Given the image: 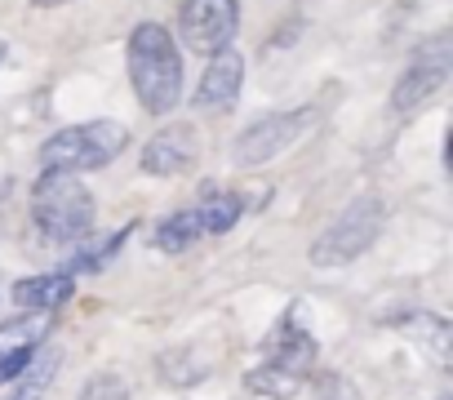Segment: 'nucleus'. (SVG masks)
<instances>
[{"instance_id":"1","label":"nucleus","mask_w":453,"mask_h":400,"mask_svg":"<svg viewBox=\"0 0 453 400\" xmlns=\"http://www.w3.org/2000/svg\"><path fill=\"white\" fill-rule=\"evenodd\" d=\"M129 85L142 112L169 116L182 103V50L160 23H138L129 36Z\"/></svg>"},{"instance_id":"2","label":"nucleus","mask_w":453,"mask_h":400,"mask_svg":"<svg viewBox=\"0 0 453 400\" xmlns=\"http://www.w3.org/2000/svg\"><path fill=\"white\" fill-rule=\"evenodd\" d=\"M32 219L45 232V241H81L94 227V196L81 182V173L45 169L32 187Z\"/></svg>"},{"instance_id":"3","label":"nucleus","mask_w":453,"mask_h":400,"mask_svg":"<svg viewBox=\"0 0 453 400\" xmlns=\"http://www.w3.org/2000/svg\"><path fill=\"white\" fill-rule=\"evenodd\" d=\"M125 147H129V129L120 120H89V125L58 129L41 147V160L45 169H58V173H85V169L111 165Z\"/></svg>"},{"instance_id":"4","label":"nucleus","mask_w":453,"mask_h":400,"mask_svg":"<svg viewBox=\"0 0 453 400\" xmlns=\"http://www.w3.org/2000/svg\"><path fill=\"white\" fill-rule=\"evenodd\" d=\"M382 223H387V205H382V200L378 196H356L351 205L325 227V236L311 245V263L316 267H338V263L360 258L378 241Z\"/></svg>"},{"instance_id":"5","label":"nucleus","mask_w":453,"mask_h":400,"mask_svg":"<svg viewBox=\"0 0 453 400\" xmlns=\"http://www.w3.org/2000/svg\"><path fill=\"white\" fill-rule=\"evenodd\" d=\"M236 23H241V0H182L178 10L182 45L200 58H213L218 50L232 45Z\"/></svg>"},{"instance_id":"6","label":"nucleus","mask_w":453,"mask_h":400,"mask_svg":"<svg viewBox=\"0 0 453 400\" xmlns=\"http://www.w3.org/2000/svg\"><path fill=\"white\" fill-rule=\"evenodd\" d=\"M316 116L307 112V107H298V112H280V116H263V120H254L241 138H236V165H263V160H272V156H280L307 125H311Z\"/></svg>"},{"instance_id":"7","label":"nucleus","mask_w":453,"mask_h":400,"mask_svg":"<svg viewBox=\"0 0 453 400\" xmlns=\"http://www.w3.org/2000/svg\"><path fill=\"white\" fill-rule=\"evenodd\" d=\"M444 81H449V50H444V45H435V50L418 54V63L395 81V89H391V107H395L400 116H409V112L426 107V103L440 94V85H444Z\"/></svg>"},{"instance_id":"8","label":"nucleus","mask_w":453,"mask_h":400,"mask_svg":"<svg viewBox=\"0 0 453 400\" xmlns=\"http://www.w3.org/2000/svg\"><path fill=\"white\" fill-rule=\"evenodd\" d=\"M241 85H245V58H241V50L226 45L204 63V76H200L191 103L200 112H222V107H232L241 98Z\"/></svg>"},{"instance_id":"9","label":"nucleus","mask_w":453,"mask_h":400,"mask_svg":"<svg viewBox=\"0 0 453 400\" xmlns=\"http://www.w3.org/2000/svg\"><path fill=\"white\" fill-rule=\"evenodd\" d=\"M191 160H196L191 134L178 129V125H173V129H160V134L142 147V169L156 173V178H178V173L191 169Z\"/></svg>"},{"instance_id":"10","label":"nucleus","mask_w":453,"mask_h":400,"mask_svg":"<svg viewBox=\"0 0 453 400\" xmlns=\"http://www.w3.org/2000/svg\"><path fill=\"white\" fill-rule=\"evenodd\" d=\"M267 351H272L267 365H276V369H285V373H294V378H307L311 365H316V342H311V334H303L294 320H280V325H276V334L267 338Z\"/></svg>"},{"instance_id":"11","label":"nucleus","mask_w":453,"mask_h":400,"mask_svg":"<svg viewBox=\"0 0 453 400\" xmlns=\"http://www.w3.org/2000/svg\"><path fill=\"white\" fill-rule=\"evenodd\" d=\"M76 281L67 272H50V276H27L14 285V303L23 312H58L67 298H72Z\"/></svg>"},{"instance_id":"12","label":"nucleus","mask_w":453,"mask_h":400,"mask_svg":"<svg viewBox=\"0 0 453 400\" xmlns=\"http://www.w3.org/2000/svg\"><path fill=\"white\" fill-rule=\"evenodd\" d=\"M58 365H63V351H58V347H45V351H36V356H32V365L19 373V387H14L5 400H41V396L54 387V373H58Z\"/></svg>"},{"instance_id":"13","label":"nucleus","mask_w":453,"mask_h":400,"mask_svg":"<svg viewBox=\"0 0 453 400\" xmlns=\"http://www.w3.org/2000/svg\"><path fill=\"white\" fill-rule=\"evenodd\" d=\"M241 214H245V200L236 196V191H204V200H200V210H196V219H200V227L204 232H213V236H222V232H232L236 223H241Z\"/></svg>"},{"instance_id":"14","label":"nucleus","mask_w":453,"mask_h":400,"mask_svg":"<svg viewBox=\"0 0 453 400\" xmlns=\"http://www.w3.org/2000/svg\"><path fill=\"white\" fill-rule=\"evenodd\" d=\"M200 236H204V227H200L196 210H182V214H169V219L156 227V250H165V254H182V250L196 245Z\"/></svg>"},{"instance_id":"15","label":"nucleus","mask_w":453,"mask_h":400,"mask_svg":"<svg viewBox=\"0 0 453 400\" xmlns=\"http://www.w3.org/2000/svg\"><path fill=\"white\" fill-rule=\"evenodd\" d=\"M303 382H307V378H294V373H285V369H276V365H263V369L250 373V391H258V396H276V400L298 396Z\"/></svg>"},{"instance_id":"16","label":"nucleus","mask_w":453,"mask_h":400,"mask_svg":"<svg viewBox=\"0 0 453 400\" xmlns=\"http://www.w3.org/2000/svg\"><path fill=\"white\" fill-rule=\"evenodd\" d=\"M404 329H409V338H413V342H426V347H431V356H435L440 365L449 360V325H444L440 316H413Z\"/></svg>"},{"instance_id":"17","label":"nucleus","mask_w":453,"mask_h":400,"mask_svg":"<svg viewBox=\"0 0 453 400\" xmlns=\"http://www.w3.org/2000/svg\"><path fill=\"white\" fill-rule=\"evenodd\" d=\"M81 400H129V382L120 373H98V378L85 382Z\"/></svg>"},{"instance_id":"18","label":"nucleus","mask_w":453,"mask_h":400,"mask_svg":"<svg viewBox=\"0 0 453 400\" xmlns=\"http://www.w3.org/2000/svg\"><path fill=\"white\" fill-rule=\"evenodd\" d=\"M316 396H320V400H360L356 387H351L347 378H338V373H325L320 387H316Z\"/></svg>"},{"instance_id":"19","label":"nucleus","mask_w":453,"mask_h":400,"mask_svg":"<svg viewBox=\"0 0 453 400\" xmlns=\"http://www.w3.org/2000/svg\"><path fill=\"white\" fill-rule=\"evenodd\" d=\"M36 10H58V5H67V0H32Z\"/></svg>"},{"instance_id":"20","label":"nucleus","mask_w":453,"mask_h":400,"mask_svg":"<svg viewBox=\"0 0 453 400\" xmlns=\"http://www.w3.org/2000/svg\"><path fill=\"white\" fill-rule=\"evenodd\" d=\"M0 58H5V45H0Z\"/></svg>"}]
</instances>
